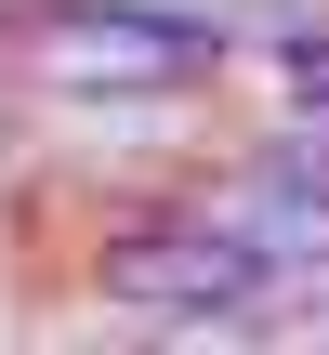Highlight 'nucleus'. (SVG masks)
<instances>
[{
  "mask_svg": "<svg viewBox=\"0 0 329 355\" xmlns=\"http://www.w3.org/2000/svg\"><path fill=\"white\" fill-rule=\"evenodd\" d=\"M237 66H251L290 119H329V13H317V0H303V13H290V0L251 13V26H237Z\"/></svg>",
  "mask_w": 329,
  "mask_h": 355,
  "instance_id": "obj_4",
  "label": "nucleus"
},
{
  "mask_svg": "<svg viewBox=\"0 0 329 355\" xmlns=\"http://www.w3.org/2000/svg\"><path fill=\"white\" fill-rule=\"evenodd\" d=\"M264 145H290L303 171H329V119H290V105H277V132H264Z\"/></svg>",
  "mask_w": 329,
  "mask_h": 355,
  "instance_id": "obj_5",
  "label": "nucleus"
},
{
  "mask_svg": "<svg viewBox=\"0 0 329 355\" xmlns=\"http://www.w3.org/2000/svg\"><path fill=\"white\" fill-rule=\"evenodd\" d=\"M171 198H185L198 224H224V237L264 263L277 316H329V171H303L290 145L251 132V145H224V158H185Z\"/></svg>",
  "mask_w": 329,
  "mask_h": 355,
  "instance_id": "obj_3",
  "label": "nucleus"
},
{
  "mask_svg": "<svg viewBox=\"0 0 329 355\" xmlns=\"http://www.w3.org/2000/svg\"><path fill=\"white\" fill-rule=\"evenodd\" d=\"M237 26L211 0H0V79L26 105L66 92H211Z\"/></svg>",
  "mask_w": 329,
  "mask_h": 355,
  "instance_id": "obj_1",
  "label": "nucleus"
},
{
  "mask_svg": "<svg viewBox=\"0 0 329 355\" xmlns=\"http://www.w3.org/2000/svg\"><path fill=\"white\" fill-rule=\"evenodd\" d=\"M92 303H106L119 329H145V343H224V329H277L264 263H251L224 224H198L171 184H158V198H132V211H106V237H92Z\"/></svg>",
  "mask_w": 329,
  "mask_h": 355,
  "instance_id": "obj_2",
  "label": "nucleus"
}]
</instances>
